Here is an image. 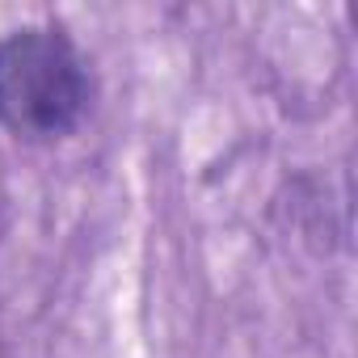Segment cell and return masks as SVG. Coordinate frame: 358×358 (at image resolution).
I'll use <instances>...</instances> for the list:
<instances>
[{"instance_id":"cell-1","label":"cell","mask_w":358,"mask_h":358,"mask_svg":"<svg viewBox=\"0 0 358 358\" xmlns=\"http://www.w3.org/2000/svg\"><path fill=\"white\" fill-rule=\"evenodd\" d=\"M93 106V72L80 47L55 26H26L0 38V127L26 143L68 139Z\"/></svg>"}]
</instances>
